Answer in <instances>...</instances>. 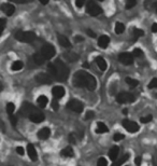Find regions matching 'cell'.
<instances>
[{
	"instance_id": "obj_1",
	"label": "cell",
	"mask_w": 157,
	"mask_h": 166,
	"mask_svg": "<svg viewBox=\"0 0 157 166\" xmlns=\"http://www.w3.org/2000/svg\"><path fill=\"white\" fill-rule=\"evenodd\" d=\"M47 70L53 79L56 81H66L69 75V69L60 59H56L54 63H50Z\"/></svg>"
},
{
	"instance_id": "obj_2",
	"label": "cell",
	"mask_w": 157,
	"mask_h": 166,
	"mask_svg": "<svg viewBox=\"0 0 157 166\" xmlns=\"http://www.w3.org/2000/svg\"><path fill=\"white\" fill-rule=\"evenodd\" d=\"M73 85L77 87H84L89 91L96 89V79L86 71H78L73 75Z\"/></svg>"
},
{
	"instance_id": "obj_3",
	"label": "cell",
	"mask_w": 157,
	"mask_h": 166,
	"mask_svg": "<svg viewBox=\"0 0 157 166\" xmlns=\"http://www.w3.org/2000/svg\"><path fill=\"white\" fill-rule=\"evenodd\" d=\"M15 39L19 40L21 42H32L35 39H36V34L31 31H17L15 34Z\"/></svg>"
},
{
	"instance_id": "obj_4",
	"label": "cell",
	"mask_w": 157,
	"mask_h": 166,
	"mask_svg": "<svg viewBox=\"0 0 157 166\" xmlns=\"http://www.w3.org/2000/svg\"><path fill=\"white\" fill-rule=\"evenodd\" d=\"M135 100H136L135 95L127 92H122L120 94L116 95V102L118 104H129V102H133Z\"/></svg>"
},
{
	"instance_id": "obj_5",
	"label": "cell",
	"mask_w": 157,
	"mask_h": 166,
	"mask_svg": "<svg viewBox=\"0 0 157 166\" xmlns=\"http://www.w3.org/2000/svg\"><path fill=\"white\" fill-rule=\"evenodd\" d=\"M40 53L42 54V56L44 57L45 59H51L55 54H56V50L53 45L51 44H44L40 50Z\"/></svg>"
},
{
	"instance_id": "obj_6",
	"label": "cell",
	"mask_w": 157,
	"mask_h": 166,
	"mask_svg": "<svg viewBox=\"0 0 157 166\" xmlns=\"http://www.w3.org/2000/svg\"><path fill=\"white\" fill-rule=\"evenodd\" d=\"M38 108L35 107L34 105L29 104V102H24V104L22 105V108H21V113L24 117H27L29 118L30 115H32L35 112L38 111Z\"/></svg>"
},
{
	"instance_id": "obj_7",
	"label": "cell",
	"mask_w": 157,
	"mask_h": 166,
	"mask_svg": "<svg viewBox=\"0 0 157 166\" xmlns=\"http://www.w3.org/2000/svg\"><path fill=\"white\" fill-rule=\"evenodd\" d=\"M67 107L69 108L70 110H72L73 112H77V113H81L84 109V106H83L82 102L80 100L77 99H71L69 102L67 104Z\"/></svg>"
},
{
	"instance_id": "obj_8",
	"label": "cell",
	"mask_w": 157,
	"mask_h": 166,
	"mask_svg": "<svg viewBox=\"0 0 157 166\" xmlns=\"http://www.w3.org/2000/svg\"><path fill=\"white\" fill-rule=\"evenodd\" d=\"M86 8H87L88 14H90L92 16H97V15H100L102 13V9L98 4H96L95 2H88Z\"/></svg>"
},
{
	"instance_id": "obj_9",
	"label": "cell",
	"mask_w": 157,
	"mask_h": 166,
	"mask_svg": "<svg viewBox=\"0 0 157 166\" xmlns=\"http://www.w3.org/2000/svg\"><path fill=\"white\" fill-rule=\"evenodd\" d=\"M118 60H120L122 64L128 66V65H131L133 63V55L127 52L121 53V54L118 55Z\"/></svg>"
},
{
	"instance_id": "obj_10",
	"label": "cell",
	"mask_w": 157,
	"mask_h": 166,
	"mask_svg": "<svg viewBox=\"0 0 157 166\" xmlns=\"http://www.w3.org/2000/svg\"><path fill=\"white\" fill-rule=\"evenodd\" d=\"M122 124H123V126L125 127V130H127L128 132H130V133H136L139 130V125L137 124L136 122H133V121L124 120Z\"/></svg>"
},
{
	"instance_id": "obj_11",
	"label": "cell",
	"mask_w": 157,
	"mask_h": 166,
	"mask_svg": "<svg viewBox=\"0 0 157 166\" xmlns=\"http://www.w3.org/2000/svg\"><path fill=\"white\" fill-rule=\"evenodd\" d=\"M36 81L40 84H50L53 81V78L50 74H38L36 75Z\"/></svg>"
},
{
	"instance_id": "obj_12",
	"label": "cell",
	"mask_w": 157,
	"mask_h": 166,
	"mask_svg": "<svg viewBox=\"0 0 157 166\" xmlns=\"http://www.w3.org/2000/svg\"><path fill=\"white\" fill-rule=\"evenodd\" d=\"M44 115H43V113L40 111V110H38L37 112H35L32 115H30L29 117V120L30 121H32V122H35V123H41L44 121Z\"/></svg>"
},
{
	"instance_id": "obj_13",
	"label": "cell",
	"mask_w": 157,
	"mask_h": 166,
	"mask_svg": "<svg viewBox=\"0 0 157 166\" xmlns=\"http://www.w3.org/2000/svg\"><path fill=\"white\" fill-rule=\"evenodd\" d=\"M53 95H54L55 99H60L65 96V89L62 86H54V89L52 91Z\"/></svg>"
},
{
	"instance_id": "obj_14",
	"label": "cell",
	"mask_w": 157,
	"mask_h": 166,
	"mask_svg": "<svg viewBox=\"0 0 157 166\" xmlns=\"http://www.w3.org/2000/svg\"><path fill=\"white\" fill-rule=\"evenodd\" d=\"M1 10L3 11V13L8 15V16H11L15 11V7L11 3H4L1 6Z\"/></svg>"
},
{
	"instance_id": "obj_15",
	"label": "cell",
	"mask_w": 157,
	"mask_h": 166,
	"mask_svg": "<svg viewBox=\"0 0 157 166\" xmlns=\"http://www.w3.org/2000/svg\"><path fill=\"white\" fill-rule=\"evenodd\" d=\"M27 153H28L30 160L34 161V162H35V161H37L38 153H37V151H36V148H35L34 146L31 145V143H29L28 147H27Z\"/></svg>"
},
{
	"instance_id": "obj_16",
	"label": "cell",
	"mask_w": 157,
	"mask_h": 166,
	"mask_svg": "<svg viewBox=\"0 0 157 166\" xmlns=\"http://www.w3.org/2000/svg\"><path fill=\"white\" fill-rule=\"evenodd\" d=\"M118 153H120V148H118L117 146H113L110 149V151H109V158L115 162L118 158Z\"/></svg>"
},
{
	"instance_id": "obj_17",
	"label": "cell",
	"mask_w": 157,
	"mask_h": 166,
	"mask_svg": "<svg viewBox=\"0 0 157 166\" xmlns=\"http://www.w3.org/2000/svg\"><path fill=\"white\" fill-rule=\"evenodd\" d=\"M57 39H58V42L60 43V45H62L64 47H67V49H69V47H71V43H70L69 39H68V38L66 37V36H64V35H58Z\"/></svg>"
},
{
	"instance_id": "obj_18",
	"label": "cell",
	"mask_w": 157,
	"mask_h": 166,
	"mask_svg": "<svg viewBox=\"0 0 157 166\" xmlns=\"http://www.w3.org/2000/svg\"><path fill=\"white\" fill-rule=\"evenodd\" d=\"M50 134H51V130L49 127H43L41 130L38 132V137L40 139H47L50 137Z\"/></svg>"
},
{
	"instance_id": "obj_19",
	"label": "cell",
	"mask_w": 157,
	"mask_h": 166,
	"mask_svg": "<svg viewBox=\"0 0 157 166\" xmlns=\"http://www.w3.org/2000/svg\"><path fill=\"white\" fill-rule=\"evenodd\" d=\"M96 64L98 65V67H99V69L101 70V71H105V70L107 69V67H108L106 59L103 58V57H101V56L96 57Z\"/></svg>"
},
{
	"instance_id": "obj_20",
	"label": "cell",
	"mask_w": 157,
	"mask_h": 166,
	"mask_svg": "<svg viewBox=\"0 0 157 166\" xmlns=\"http://www.w3.org/2000/svg\"><path fill=\"white\" fill-rule=\"evenodd\" d=\"M64 56H65V58L70 63L77 62V60L78 59V55L74 52H66V53H64Z\"/></svg>"
},
{
	"instance_id": "obj_21",
	"label": "cell",
	"mask_w": 157,
	"mask_h": 166,
	"mask_svg": "<svg viewBox=\"0 0 157 166\" xmlns=\"http://www.w3.org/2000/svg\"><path fill=\"white\" fill-rule=\"evenodd\" d=\"M109 42H110V39H109L108 36H101L98 39V45H99L101 49H107Z\"/></svg>"
},
{
	"instance_id": "obj_22",
	"label": "cell",
	"mask_w": 157,
	"mask_h": 166,
	"mask_svg": "<svg viewBox=\"0 0 157 166\" xmlns=\"http://www.w3.org/2000/svg\"><path fill=\"white\" fill-rule=\"evenodd\" d=\"M32 59H34V63H36L37 65H42L43 63L45 62V59L44 57L42 56V54L40 52H38L36 53V54H34V57H32Z\"/></svg>"
},
{
	"instance_id": "obj_23",
	"label": "cell",
	"mask_w": 157,
	"mask_h": 166,
	"mask_svg": "<svg viewBox=\"0 0 157 166\" xmlns=\"http://www.w3.org/2000/svg\"><path fill=\"white\" fill-rule=\"evenodd\" d=\"M60 154H62V157H66V158H71L74 155V152H73V149L71 147H66L62 150Z\"/></svg>"
},
{
	"instance_id": "obj_24",
	"label": "cell",
	"mask_w": 157,
	"mask_h": 166,
	"mask_svg": "<svg viewBox=\"0 0 157 166\" xmlns=\"http://www.w3.org/2000/svg\"><path fill=\"white\" fill-rule=\"evenodd\" d=\"M37 102H38V105H39L41 108H45V107H46V105H47V102H49V99H47L46 96H44V95H41V96L38 97Z\"/></svg>"
},
{
	"instance_id": "obj_25",
	"label": "cell",
	"mask_w": 157,
	"mask_h": 166,
	"mask_svg": "<svg viewBox=\"0 0 157 166\" xmlns=\"http://www.w3.org/2000/svg\"><path fill=\"white\" fill-rule=\"evenodd\" d=\"M96 132H97L98 134H102V133H108V132H109V128L107 127V125H106L105 123L98 122V124H97V130H96Z\"/></svg>"
},
{
	"instance_id": "obj_26",
	"label": "cell",
	"mask_w": 157,
	"mask_h": 166,
	"mask_svg": "<svg viewBox=\"0 0 157 166\" xmlns=\"http://www.w3.org/2000/svg\"><path fill=\"white\" fill-rule=\"evenodd\" d=\"M129 158V154H125L124 157H122L121 158H118V160H116L114 163L112 164V166H121V165H123L124 163L126 162Z\"/></svg>"
},
{
	"instance_id": "obj_27",
	"label": "cell",
	"mask_w": 157,
	"mask_h": 166,
	"mask_svg": "<svg viewBox=\"0 0 157 166\" xmlns=\"http://www.w3.org/2000/svg\"><path fill=\"white\" fill-rule=\"evenodd\" d=\"M124 31H125V25L121 22H117L115 24V32L117 35H121V34H123Z\"/></svg>"
},
{
	"instance_id": "obj_28",
	"label": "cell",
	"mask_w": 157,
	"mask_h": 166,
	"mask_svg": "<svg viewBox=\"0 0 157 166\" xmlns=\"http://www.w3.org/2000/svg\"><path fill=\"white\" fill-rule=\"evenodd\" d=\"M23 66H24V64H23V62L21 60H16V62H14L13 64H12V70L13 71H17V70H21Z\"/></svg>"
},
{
	"instance_id": "obj_29",
	"label": "cell",
	"mask_w": 157,
	"mask_h": 166,
	"mask_svg": "<svg viewBox=\"0 0 157 166\" xmlns=\"http://www.w3.org/2000/svg\"><path fill=\"white\" fill-rule=\"evenodd\" d=\"M125 81H126V83H127V84H128L130 87H136L137 85L139 84V82L137 81V80L133 79V78H126Z\"/></svg>"
},
{
	"instance_id": "obj_30",
	"label": "cell",
	"mask_w": 157,
	"mask_h": 166,
	"mask_svg": "<svg viewBox=\"0 0 157 166\" xmlns=\"http://www.w3.org/2000/svg\"><path fill=\"white\" fill-rule=\"evenodd\" d=\"M14 110H15V106H14L13 102H8V104H7V112H8V114L12 115V114H13V112H14Z\"/></svg>"
},
{
	"instance_id": "obj_31",
	"label": "cell",
	"mask_w": 157,
	"mask_h": 166,
	"mask_svg": "<svg viewBox=\"0 0 157 166\" xmlns=\"http://www.w3.org/2000/svg\"><path fill=\"white\" fill-rule=\"evenodd\" d=\"M144 31L142 29H139V28H133V36L139 38V37H143Z\"/></svg>"
},
{
	"instance_id": "obj_32",
	"label": "cell",
	"mask_w": 157,
	"mask_h": 166,
	"mask_svg": "<svg viewBox=\"0 0 157 166\" xmlns=\"http://www.w3.org/2000/svg\"><path fill=\"white\" fill-rule=\"evenodd\" d=\"M152 120H153V117H152L151 114H149V115H146V117H142V118H141V119H140V122L143 123V124H146V123L151 122Z\"/></svg>"
},
{
	"instance_id": "obj_33",
	"label": "cell",
	"mask_w": 157,
	"mask_h": 166,
	"mask_svg": "<svg viewBox=\"0 0 157 166\" xmlns=\"http://www.w3.org/2000/svg\"><path fill=\"white\" fill-rule=\"evenodd\" d=\"M133 55L136 57H142L143 56V51L141 49H135L133 52Z\"/></svg>"
},
{
	"instance_id": "obj_34",
	"label": "cell",
	"mask_w": 157,
	"mask_h": 166,
	"mask_svg": "<svg viewBox=\"0 0 157 166\" xmlns=\"http://www.w3.org/2000/svg\"><path fill=\"white\" fill-rule=\"evenodd\" d=\"M137 4V0H129L126 2V9H131Z\"/></svg>"
},
{
	"instance_id": "obj_35",
	"label": "cell",
	"mask_w": 157,
	"mask_h": 166,
	"mask_svg": "<svg viewBox=\"0 0 157 166\" xmlns=\"http://www.w3.org/2000/svg\"><path fill=\"white\" fill-rule=\"evenodd\" d=\"M155 87H157V78L152 79L151 82L149 83V89H155Z\"/></svg>"
},
{
	"instance_id": "obj_36",
	"label": "cell",
	"mask_w": 157,
	"mask_h": 166,
	"mask_svg": "<svg viewBox=\"0 0 157 166\" xmlns=\"http://www.w3.org/2000/svg\"><path fill=\"white\" fill-rule=\"evenodd\" d=\"M97 166H108V162L105 158H100L97 162Z\"/></svg>"
},
{
	"instance_id": "obj_37",
	"label": "cell",
	"mask_w": 157,
	"mask_h": 166,
	"mask_svg": "<svg viewBox=\"0 0 157 166\" xmlns=\"http://www.w3.org/2000/svg\"><path fill=\"white\" fill-rule=\"evenodd\" d=\"M125 138V136H124L123 134H121V133H116V134L114 135V137H113V139L115 140V141H120V140L124 139Z\"/></svg>"
},
{
	"instance_id": "obj_38",
	"label": "cell",
	"mask_w": 157,
	"mask_h": 166,
	"mask_svg": "<svg viewBox=\"0 0 157 166\" xmlns=\"http://www.w3.org/2000/svg\"><path fill=\"white\" fill-rule=\"evenodd\" d=\"M9 119H10V122H11V124L13 125V126H15L17 123V117H15L14 114L12 115H9Z\"/></svg>"
},
{
	"instance_id": "obj_39",
	"label": "cell",
	"mask_w": 157,
	"mask_h": 166,
	"mask_svg": "<svg viewBox=\"0 0 157 166\" xmlns=\"http://www.w3.org/2000/svg\"><path fill=\"white\" fill-rule=\"evenodd\" d=\"M94 115H95V112L92 111V110H89V111L86 112V114H85V120H89V119H92Z\"/></svg>"
},
{
	"instance_id": "obj_40",
	"label": "cell",
	"mask_w": 157,
	"mask_h": 166,
	"mask_svg": "<svg viewBox=\"0 0 157 166\" xmlns=\"http://www.w3.org/2000/svg\"><path fill=\"white\" fill-rule=\"evenodd\" d=\"M68 139H69V141L71 142V143H75V142H77V137H75V135L73 134V133L68 136Z\"/></svg>"
},
{
	"instance_id": "obj_41",
	"label": "cell",
	"mask_w": 157,
	"mask_h": 166,
	"mask_svg": "<svg viewBox=\"0 0 157 166\" xmlns=\"http://www.w3.org/2000/svg\"><path fill=\"white\" fill-rule=\"evenodd\" d=\"M4 27H6V19H0V32L3 31Z\"/></svg>"
},
{
	"instance_id": "obj_42",
	"label": "cell",
	"mask_w": 157,
	"mask_h": 166,
	"mask_svg": "<svg viewBox=\"0 0 157 166\" xmlns=\"http://www.w3.org/2000/svg\"><path fill=\"white\" fill-rule=\"evenodd\" d=\"M16 152L19 153V155H24V153H25V150H24V148L23 147H16Z\"/></svg>"
},
{
	"instance_id": "obj_43",
	"label": "cell",
	"mask_w": 157,
	"mask_h": 166,
	"mask_svg": "<svg viewBox=\"0 0 157 166\" xmlns=\"http://www.w3.org/2000/svg\"><path fill=\"white\" fill-rule=\"evenodd\" d=\"M86 34H87L90 38H95L96 37V34L93 31L92 29H87V30H86Z\"/></svg>"
},
{
	"instance_id": "obj_44",
	"label": "cell",
	"mask_w": 157,
	"mask_h": 166,
	"mask_svg": "<svg viewBox=\"0 0 157 166\" xmlns=\"http://www.w3.org/2000/svg\"><path fill=\"white\" fill-rule=\"evenodd\" d=\"M52 107L54 110H58V102H57V99H54L52 102Z\"/></svg>"
},
{
	"instance_id": "obj_45",
	"label": "cell",
	"mask_w": 157,
	"mask_h": 166,
	"mask_svg": "<svg viewBox=\"0 0 157 166\" xmlns=\"http://www.w3.org/2000/svg\"><path fill=\"white\" fill-rule=\"evenodd\" d=\"M83 4H84V0H77V1H75V6L78 8H82Z\"/></svg>"
},
{
	"instance_id": "obj_46",
	"label": "cell",
	"mask_w": 157,
	"mask_h": 166,
	"mask_svg": "<svg viewBox=\"0 0 157 166\" xmlns=\"http://www.w3.org/2000/svg\"><path fill=\"white\" fill-rule=\"evenodd\" d=\"M135 163H136V165H137V166H140V165H141V163H142V158H141V157L136 158Z\"/></svg>"
},
{
	"instance_id": "obj_47",
	"label": "cell",
	"mask_w": 157,
	"mask_h": 166,
	"mask_svg": "<svg viewBox=\"0 0 157 166\" xmlns=\"http://www.w3.org/2000/svg\"><path fill=\"white\" fill-rule=\"evenodd\" d=\"M74 40H75V42H81V41H83V40H84V38L81 37V36H77L74 38Z\"/></svg>"
},
{
	"instance_id": "obj_48",
	"label": "cell",
	"mask_w": 157,
	"mask_h": 166,
	"mask_svg": "<svg viewBox=\"0 0 157 166\" xmlns=\"http://www.w3.org/2000/svg\"><path fill=\"white\" fill-rule=\"evenodd\" d=\"M152 31L155 32V34L157 32V24H153V25H152Z\"/></svg>"
},
{
	"instance_id": "obj_49",
	"label": "cell",
	"mask_w": 157,
	"mask_h": 166,
	"mask_svg": "<svg viewBox=\"0 0 157 166\" xmlns=\"http://www.w3.org/2000/svg\"><path fill=\"white\" fill-rule=\"evenodd\" d=\"M153 166H157V155L153 158Z\"/></svg>"
},
{
	"instance_id": "obj_50",
	"label": "cell",
	"mask_w": 157,
	"mask_h": 166,
	"mask_svg": "<svg viewBox=\"0 0 157 166\" xmlns=\"http://www.w3.org/2000/svg\"><path fill=\"white\" fill-rule=\"evenodd\" d=\"M40 2H41L42 4H47L50 1H49V0H40Z\"/></svg>"
},
{
	"instance_id": "obj_51",
	"label": "cell",
	"mask_w": 157,
	"mask_h": 166,
	"mask_svg": "<svg viewBox=\"0 0 157 166\" xmlns=\"http://www.w3.org/2000/svg\"><path fill=\"white\" fill-rule=\"evenodd\" d=\"M83 68H89V64L88 63H84L83 64Z\"/></svg>"
},
{
	"instance_id": "obj_52",
	"label": "cell",
	"mask_w": 157,
	"mask_h": 166,
	"mask_svg": "<svg viewBox=\"0 0 157 166\" xmlns=\"http://www.w3.org/2000/svg\"><path fill=\"white\" fill-rule=\"evenodd\" d=\"M123 113H124V114H127V113H128V109H124L123 110Z\"/></svg>"
},
{
	"instance_id": "obj_53",
	"label": "cell",
	"mask_w": 157,
	"mask_h": 166,
	"mask_svg": "<svg viewBox=\"0 0 157 166\" xmlns=\"http://www.w3.org/2000/svg\"><path fill=\"white\" fill-rule=\"evenodd\" d=\"M156 11H157V4H156Z\"/></svg>"
}]
</instances>
